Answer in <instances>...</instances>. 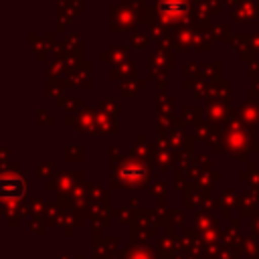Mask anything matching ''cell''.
Here are the masks:
<instances>
[{
  "mask_svg": "<svg viewBox=\"0 0 259 259\" xmlns=\"http://www.w3.org/2000/svg\"><path fill=\"white\" fill-rule=\"evenodd\" d=\"M0 188H2V196L4 198H16V196L22 194L24 182L18 176H4L2 182H0Z\"/></svg>",
  "mask_w": 259,
  "mask_h": 259,
  "instance_id": "obj_1",
  "label": "cell"
}]
</instances>
